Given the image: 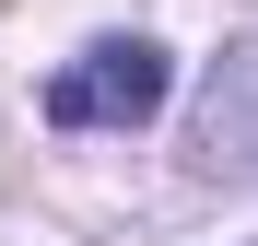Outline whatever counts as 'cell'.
<instances>
[{"label":"cell","mask_w":258,"mask_h":246,"mask_svg":"<svg viewBox=\"0 0 258 246\" xmlns=\"http://www.w3.org/2000/svg\"><path fill=\"white\" fill-rule=\"evenodd\" d=\"M164 94H176V59L153 35H94L47 82V117L59 129H141V117H164Z\"/></svg>","instance_id":"cell-1"},{"label":"cell","mask_w":258,"mask_h":246,"mask_svg":"<svg viewBox=\"0 0 258 246\" xmlns=\"http://www.w3.org/2000/svg\"><path fill=\"white\" fill-rule=\"evenodd\" d=\"M188 164L211 188H258V24L211 59L200 106H188Z\"/></svg>","instance_id":"cell-2"}]
</instances>
